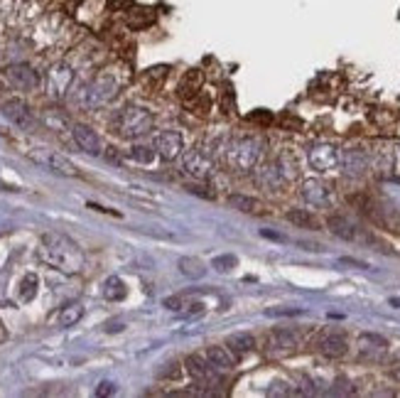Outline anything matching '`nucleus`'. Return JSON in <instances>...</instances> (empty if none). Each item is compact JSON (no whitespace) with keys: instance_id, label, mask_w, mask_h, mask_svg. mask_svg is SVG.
Wrapping results in <instances>:
<instances>
[{"instance_id":"cd10ccee","label":"nucleus","mask_w":400,"mask_h":398,"mask_svg":"<svg viewBox=\"0 0 400 398\" xmlns=\"http://www.w3.org/2000/svg\"><path fill=\"white\" fill-rule=\"evenodd\" d=\"M288 222L302 229H319L317 217L312 212H307V209H292V212H288Z\"/></svg>"},{"instance_id":"72a5a7b5","label":"nucleus","mask_w":400,"mask_h":398,"mask_svg":"<svg viewBox=\"0 0 400 398\" xmlns=\"http://www.w3.org/2000/svg\"><path fill=\"white\" fill-rule=\"evenodd\" d=\"M131 158L138 160V163H153L155 158V145L153 148H148V145H135V148H131Z\"/></svg>"},{"instance_id":"f8f14e48","label":"nucleus","mask_w":400,"mask_h":398,"mask_svg":"<svg viewBox=\"0 0 400 398\" xmlns=\"http://www.w3.org/2000/svg\"><path fill=\"white\" fill-rule=\"evenodd\" d=\"M182 150H185V140H182V135L177 131H162L155 138V153L162 160H167V163L177 160L182 155Z\"/></svg>"},{"instance_id":"2f4dec72","label":"nucleus","mask_w":400,"mask_h":398,"mask_svg":"<svg viewBox=\"0 0 400 398\" xmlns=\"http://www.w3.org/2000/svg\"><path fill=\"white\" fill-rule=\"evenodd\" d=\"M236 265H238V258H236V256H231V254L216 256V258L211 260V268H214V271H219V273H231Z\"/></svg>"},{"instance_id":"f03ea898","label":"nucleus","mask_w":400,"mask_h":398,"mask_svg":"<svg viewBox=\"0 0 400 398\" xmlns=\"http://www.w3.org/2000/svg\"><path fill=\"white\" fill-rule=\"evenodd\" d=\"M113 128L123 138H140L153 128V113L140 106H126L113 118Z\"/></svg>"},{"instance_id":"f704fd0d","label":"nucleus","mask_w":400,"mask_h":398,"mask_svg":"<svg viewBox=\"0 0 400 398\" xmlns=\"http://www.w3.org/2000/svg\"><path fill=\"white\" fill-rule=\"evenodd\" d=\"M116 393V383L113 381H101L99 388H96V396L103 398V396H113Z\"/></svg>"},{"instance_id":"9d476101","label":"nucleus","mask_w":400,"mask_h":398,"mask_svg":"<svg viewBox=\"0 0 400 398\" xmlns=\"http://www.w3.org/2000/svg\"><path fill=\"white\" fill-rule=\"evenodd\" d=\"M0 111H3V116H6L8 121L25 128V131L35 128V116H32L30 106H27L25 101H20V99H8V101H3Z\"/></svg>"},{"instance_id":"f3484780","label":"nucleus","mask_w":400,"mask_h":398,"mask_svg":"<svg viewBox=\"0 0 400 398\" xmlns=\"http://www.w3.org/2000/svg\"><path fill=\"white\" fill-rule=\"evenodd\" d=\"M201 86H204V74H201L199 69H190L185 76H182V79H179V84H177L179 99L190 101V99H194L197 94H201Z\"/></svg>"},{"instance_id":"39448f33","label":"nucleus","mask_w":400,"mask_h":398,"mask_svg":"<svg viewBox=\"0 0 400 398\" xmlns=\"http://www.w3.org/2000/svg\"><path fill=\"white\" fill-rule=\"evenodd\" d=\"M182 170L185 175L194 177V180H209L211 172H214V163H211V155L201 148H192L185 153L182 160Z\"/></svg>"},{"instance_id":"dca6fc26","label":"nucleus","mask_w":400,"mask_h":398,"mask_svg":"<svg viewBox=\"0 0 400 398\" xmlns=\"http://www.w3.org/2000/svg\"><path fill=\"white\" fill-rule=\"evenodd\" d=\"M72 135H74V143L79 145L84 153H89V155H99L101 153V138L96 135V131H91L89 126L76 123V126L72 128Z\"/></svg>"},{"instance_id":"c756f323","label":"nucleus","mask_w":400,"mask_h":398,"mask_svg":"<svg viewBox=\"0 0 400 398\" xmlns=\"http://www.w3.org/2000/svg\"><path fill=\"white\" fill-rule=\"evenodd\" d=\"M81 315H84V308H81L79 303L64 305L62 313H59V324H62V327H72V324L79 322Z\"/></svg>"},{"instance_id":"7ed1b4c3","label":"nucleus","mask_w":400,"mask_h":398,"mask_svg":"<svg viewBox=\"0 0 400 398\" xmlns=\"http://www.w3.org/2000/svg\"><path fill=\"white\" fill-rule=\"evenodd\" d=\"M258 158H260V143L256 138H236L226 148V163L238 172L253 170Z\"/></svg>"},{"instance_id":"7c9ffc66","label":"nucleus","mask_w":400,"mask_h":398,"mask_svg":"<svg viewBox=\"0 0 400 398\" xmlns=\"http://www.w3.org/2000/svg\"><path fill=\"white\" fill-rule=\"evenodd\" d=\"M38 285H40V281L35 273H27V276L22 278V283H20V300L22 303H32V300H35V295H38Z\"/></svg>"},{"instance_id":"c85d7f7f","label":"nucleus","mask_w":400,"mask_h":398,"mask_svg":"<svg viewBox=\"0 0 400 398\" xmlns=\"http://www.w3.org/2000/svg\"><path fill=\"white\" fill-rule=\"evenodd\" d=\"M366 155L361 153V150H349L347 155H344V167H347L351 175H358V172L366 170Z\"/></svg>"},{"instance_id":"473e14b6","label":"nucleus","mask_w":400,"mask_h":398,"mask_svg":"<svg viewBox=\"0 0 400 398\" xmlns=\"http://www.w3.org/2000/svg\"><path fill=\"white\" fill-rule=\"evenodd\" d=\"M187 106H190L197 116H206V113H209V108H211V99L206 94H197L194 99H190V101H187Z\"/></svg>"},{"instance_id":"bb28decb","label":"nucleus","mask_w":400,"mask_h":398,"mask_svg":"<svg viewBox=\"0 0 400 398\" xmlns=\"http://www.w3.org/2000/svg\"><path fill=\"white\" fill-rule=\"evenodd\" d=\"M228 349L236 351V354H248V351L256 349V340L246 332H236V335L228 337Z\"/></svg>"},{"instance_id":"5701e85b","label":"nucleus","mask_w":400,"mask_h":398,"mask_svg":"<svg viewBox=\"0 0 400 398\" xmlns=\"http://www.w3.org/2000/svg\"><path fill=\"white\" fill-rule=\"evenodd\" d=\"M47 165H49V170L57 172V175H62V177H79L76 165L72 163V160L64 158V155H59V153L47 155Z\"/></svg>"},{"instance_id":"58836bf2","label":"nucleus","mask_w":400,"mask_h":398,"mask_svg":"<svg viewBox=\"0 0 400 398\" xmlns=\"http://www.w3.org/2000/svg\"><path fill=\"white\" fill-rule=\"evenodd\" d=\"M8 340V329H6V324H3V320H0V345Z\"/></svg>"},{"instance_id":"aec40b11","label":"nucleus","mask_w":400,"mask_h":398,"mask_svg":"<svg viewBox=\"0 0 400 398\" xmlns=\"http://www.w3.org/2000/svg\"><path fill=\"white\" fill-rule=\"evenodd\" d=\"M228 204H231L233 209H238V212H243V214H263V209H265L260 199L248 197V194H231V197H228Z\"/></svg>"},{"instance_id":"4c0bfd02","label":"nucleus","mask_w":400,"mask_h":398,"mask_svg":"<svg viewBox=\"0 0 400 398\" xmlns=\"http://www.w3.org/2000/svg\"><path fill=\"white\" fill-rule=\"evenodd\" d=\"M300 310H268V315H297Z\"/></svg>"},{"instance_id":"423d86ee","label":"nucleus","mask_w":400,"mask_h":398,"mask_svg":"<svg viewBox=\"0 0 400 398\" xmlns=\"http://www.w3.org/2000/svg\"><path fill=\"white\" fill-rule=\"evenodd\" d=\"M307 158L317 172H329L339 165V150L332 143H315L307 150Z\"/></svg>"},{"instance_id":"b1692460","label":"nucleus","mask_w":400,"mask_h":398,"mask_svg":"<svg viewBox=\"0 0 400 398\" xmlns=\"http://www.w3.org/2000/svg\"><path fill=\"white\" fill-rule=\"evenodd\" d=\"M381 229L390 231V234H400V209H381V212L371 214Z\"/></svg>"},{"instance_id":"20e7f679","label":"nucleus","mask_w":400,"mask_h":398,"mask_svg":"<svg viewBox=\"0 0 400 398\" xmlns=\"http://www.w3.org/2000/svg\"><path fill=\"white\" fill-rule=\"evenodd\" d=\"M116 79L111 74H99L91 84H86L79 91V103L84 108H99L103 103H108L116 96Z\"/></svg>"},{"instance_id":"4468645a","label":"nucleus","mask_w":400,"mask_h":398,"mask_svg":"<svg viewBox=\"0 0 400 398\" xmlns=\"http://www.w3.org/2000/svg\"><path fill=\"white\" fill-rule=\"evenodd\" d=\"M256 182H258L263 190L278 192L280 187L288 182V172L283 170V165H280V163H268V165H263V167L258 170V175H256Z\"/></svg>"},{"instance_id":"9b49d317","label":"nucleus","mask_w":400,"mask_h":398,"mask_svg":"<svg viewBox=\"0 0 400 398\" xmlns=\"http://www.w3.org/2000/svg\"><path fill=\"white\" fill-rule=\"evenodd\" d=\"M72 81H74V69H72L67 62L54 64L52 69H49V74H47L49 94H52L54 99H59V96L67 94V89L72 86Z\"/></svg>"},{"instance_id":"6ab92c4d","label":"nucleus","mask_w":400,"mask_h":398,"mask_svg":"<svg viewBox=\"0 0 400 398\" xmlns=\"http://www.w3.org/2000/svg\"><path fill=\"white\" fill-rule=\"evenodd\" d=\"M326 229H329L337 239H344V241L356 239V226H353L347 217H329L326 219Z\"/></svg>"},{"instance_id":"c9c22d12","label":"nucleus","mask_w":400,"mask_h":398,"mask_svg":"<svg viewBox=\"0 0 400 398\" xmlns=\"http://www.w3.org/2000/svg\"><path fill=\"white\" fill-rule=\"evenodd\" d=\"M290 393H292L290 383L278 381V383H273V388H270V391H268V396H290Z\"/></svg>"},{"instance_id":"e433bc0d","label":"nucleus","mask_w":400,"mask_h":398,"mask_svg":"<svg viewBox=\"0 0 400 398\" xmlns=\"http://www.w3.org/2000/svg\"><path fill=\"white\" fill-rule=\"evenodd\" d=\"M339 265H351V268H358V271H366V268H369L363 260H356V258H339Z\"/></svg>"},{"instance_id":"a211bd4d","label":"nucleus","mask_w":400,"mask_h":398,"mask_svg":"<svg viewBox=\"0 0 400 398\" xmlns=\"http://www.w3.org/2000/svg\"><path fill=\"white\" fill-rule=\"evenodd\" d=\"M206 359H209L211 367L219 369V372H231V369L236 367V359H233L226 347H209Z\"/></svg>"},{"instance_id":"f257e3e1","label":"nucleus","mask_w":400,"mask_h":398,"mask_svg":"<svg viewBox=\"0 0 400 398\" xmlns=\"http://www.w3.org/2000/svg\"><path fill=\"white\" fill-rule=\"evenodd\" d=\"M38 256L49 268H54L59 273H67V276L81 273V268L86 263V256L79 249V244L64 234H44L42 241H40Z\"/></svg>"},{"instance_id":"0eeeda50","label":"nucleus","mask_w":400,"mask_h":398,"mask_svg":"<svg viewBox=\"0 0 400 398\" xmlns=\"http://www.w3.org/2000/svg\"><path fill=\"white\" fill-rule=\"evenodd\" d=\"M300 197L305 199L310 207H326V204L332 202V187L326 185L324 180H305L300 187Z\"/></svg>"},{"instance_id":"412c9836","label":"nucleus","mask_w":400,"mask_h":398,"mask_svg":"<svg viewBox=\"0 0 400 398\" xmlns=\"http://www.w3.org/2000/svg\"><path fill=\"white\" fill-rule=\"evenodd\" d=\"M185 367H187V374H190L194 381H204L211 372V364L206 356H199V354H192L185 359Z\"/></svg>"},{"instance_id":"6e6552de","label":"nucleus","mask_w":400,"mask_h":398,"mask_svg":"<svg viewBox=\"0 0 400 398\" xmlns=\"http://www.w3.org/2000/svg\"><path fill=\"white\" fill-rule=\"evenodd\" d=\"M265 349L275 356H288L297 349V335L292 329H273L268 337H265Z\"/></svg>"},{"instance_id":"a878e982","label":"nucleus","mask_w":400,"mask_h":398,"mask_svg":"<svg viewBox=\"0 0 400 398\" xmlns=\"http://www.w3.org/2000/svg\"><path fill=\"white\" fill-rule=\"evenodd\" d=\"M126 283L121 281L118 276H111L108 281L103 283V295L106 300H111V303H118V300H123L126 297Z\"/></svg>"},{"instance_id":"2eb2a0df","label":"nucleus","mask_w":400,"mask_h":398,"mask_svg":"<svg viewBox=\"0 0 400 398\" xmlns=\"http://www.w3.org/2000/svg\"><path fill=\"white\" fill-rule=\"evenodd\" d=\"M388 351V342L381 335H374V332H366V335L358 337V354L369 361H378L381 356Z\"/></svg>"},{"instance_id":"ddd939ff","label":"nucleus","mask_w":400,"mask_h":398,"mask_svg":"<svg viewBox=\"0 0 400 398\" xmlns=\"http://www.w3.org/2000/svg\"><path fill=\"white\" fill-rule=\"evenodd\" d=\"M317 349H319V354H324L326 359H342L349 349V342L342 332L329 329V332H322V337L317 340Z\"/></svg>"},{"instance_id":"4be33fe9","label":"nucleus","mask_w":400,"mask_h":398,"mask_svg":"<svg viewBox=\"0 0 400 398\" xmlns=\"http://www.w3.org/2000/svg\"><path fill=\"white\" fill-rule=\"evenodd\" d=\"M179 273L187 276L190 281H199V278L206 276V265L204 260L194 258V256H185V258H179Z\"/></svg>"},{"instance_id":"1a4fd4ad","label":"nucleus","mask_w":400,"mask_h":398,"mask_svg":"<svg viewBox=\"0 0 400 398\" xmlns=\"http://www.w3.org/2000/svg\"><path fill=\"white\" fill-rule=\"evenodd\" d=\"M6 79L20 91H32L40 86L38 72L32 69L30 64H10V67L6 69Z\"/></svg>"},{"instance_id":"393cba45","label":"nucleus","mask_w":400,"mask_h":398,"mask_svg":"<svg viewBox=\"0 0 400 398\" xmlns=\"http://www.w3.org/2000/svg\"><path fill=\"white\" fill-rule=\"evenodd\" d=\"M155 20V13L148 10V8H133V10H128V27H133V30H142V27L153 25Z\"/></svg>"}]
</instances>
